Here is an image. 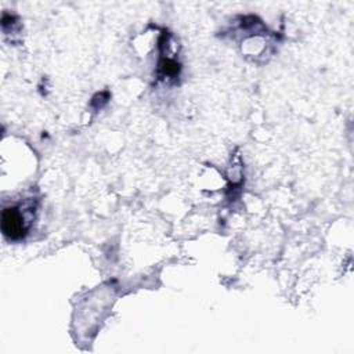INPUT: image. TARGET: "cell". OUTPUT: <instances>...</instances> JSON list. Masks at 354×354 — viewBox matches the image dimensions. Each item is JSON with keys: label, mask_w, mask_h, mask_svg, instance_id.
I'll list each match as a JSON object with an SVG mask.
<instances>
[{"label": "cell", "mask_w": 354, "mask_h": 354, "mask_svg": "<svg viewBox=\"0 0 354 354\" xmlns=\"http://www.w3.org/2000/svg\"><path fill=\"white\" fill-rule=\"evenodd\" d=\"M28 220L19 206L4 207L1 213V230L7 239L18 241L28 232Z\"/></svg>", "instance_id": "1"}]
</instances>
